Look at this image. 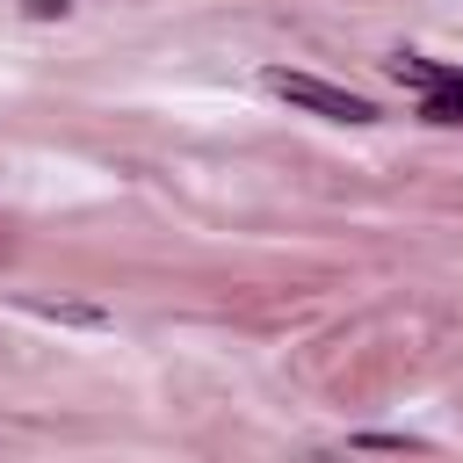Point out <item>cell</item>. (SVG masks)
<instances>
[{
  "label": "cell",
  "instance_id": "cell-1",
  "mask_svg": "<svg viewBox=\"0 0 463 463\" xmlns=\"http://www.w3.org/2000/svg\"><path fill=\"white\" fill-rule=\"evenodd\" d=\"M268 87H275L289 109H311V116H326V123H376V109H369L362 94L333 87V80H311V72H268Z\"/></svg>",
  "mask_w": 463,
  "mask_h": 463
},
{
  "label": "cell",
  "instance_id": "cell-2",
  "mask_svg": "<svg viewBox=\"0 0 463 463\" xmlns=\"http://www.w3.org/2000/svg\"><path fill=\"white\" fill-rule=\"evenodd\" d=\"M420 116H427V123H463V80H449V87H434V94L420 101Z\"/></svg>",
  "mask_w": 463,
  "mask_h": 463
},
{
  "label": "cell",
  "instance_id": "cell-3",
  "mask_svg": "<svg viewBox=\"0 0 463 463\" xmlns=\"http://www.w3.org/2000/svg\"><path fill=\"white\" fill-rule=\"evenodd\" d=\"M36 318H58V326H109V311H94V304H29Z\"/></svg>",
  "mask_w": 463,
  "mask_h": 463
},
{
  "label": "cell",
  "instance_id": "cell-4",
  "mask_svg": "<svg viewBox=\"0 0 463 463\" xmlns=\"http://www.w3.org/2000/svg\"><path fill=\"white\" fill-rule=\"evenodd\" d=\"M29 14H65V0H29Z\"/></svg>",
  "mask_w": 463,
  "mask_h": 463
}]
</instances>
